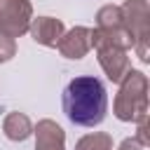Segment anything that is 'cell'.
I'll list each match as a JSON object with an SVG mask.
<instances>
[{"label": "cell", "instance_id": "obj_1", "mask_svg": "<svg viewBox=\"0 0 150 150\" xmlns=\"http://www.w3.org/2000/svg\"><path fill=\"white\" fill-rule=\"evenodd\" d=\"M63 110L73 124L80 127L101 124L108 110V96L103 82L91 75L70 80L63 91Z\"/></svg>", "mask_w": 150, "mask_h": 150}, {"label": "cell", "instance_id": "obj_2", "mask_svg": "<svg viewBox=\"0 0 150 150\" xmlns=\"http://www.w3.org/2000/svg\"><path fill=\"white\" fill-rule=\"evenodd\" d=\"M115 115L122 122H141L148 117V77L141 70H129L122 77L115 96Z\"/></svg>", "mask_w": 150, "mask_h": 150}, {"label": "cell", "instance_id": "obj_3", "mask_svg": "<svg viewBox=\"0 0 150 150\" xmlns=\"http://www.w3.org/2000/svg\"><path fill=\"white\" fill-rule=\"evenodd\" d=\"M122 19H124V28L131 35L134 49L138 52V56L143 61H148V16H150V7L145 0H127L122 7Z\"/></svg>", "mask_w": 150, "mask_h": 150}, {"label": "cell", "instance_id": "obj_4", "mask_svg": "<svg viewBox=\"0 0 150 150\" xmlns=\"http://www.w3.org/2000/svg\"><path fill=\"white\" fill-rule=\"evenodd\" d=\"M33 7L28 0H0V33L7 38H19L30 26Z\"/></svg>", "mask_w": 150, "mask_h": 150}, {"label": "cell", "instance_id": "obj_5", "mask_svg": "<svg viewBox=\"0 0 150 150\" xmlns=\"http://www.w3.org/2000/svg\"><path fill=\"white\" fill-rule=\"evenodd\" d=\"M96 52H98V63H101V68L105 70V75H108L112 82H122V77L131 70L127 49L103 47V49H96Z\"/></svg>", "mask_w": 150, "mask_h": 150}, {"label": "cell", "instance_id": "obj_6", "mask_svg": "<svg viewBox=\"0 0 150 150\" xmlns=\"http://www.w3.org/2000/svg\"><path fill=\"white\" fill-rule=\"evenodd\" d=\"M89 33H91V30L84 28V26H77V28L63 33L61 40H59V45H56L59 52H61L66 59H82V56L89 52V47H91Z\"/></svg>", "mask_w": 150, "mask_h": 150}, {"label": "cell", "instance_id": "obj_7", "mask_svg": "<svg viewBox=\"0 0 150 150\" xmlns=\"http://www.w3.org/2000/svg\"><path fill=\"white\" fill-rule=\"evenodd\" d=\"M66 134L54 120H40L35 127V150H66Z\"/></svg>", "mask_w": 150, "mask_h": 150}, {"label": "cell", "instance_id": "obj_8", "mask_svg": "<svg viewBox=\"0 0 150 150\" xmlns=\"http://www.w3.org/2000/svg\"><path fill=\"white\" fill-rule=\"evenodd\" d=\"M28 30H30L35 42H40L45 47H56L61 35H63V23L59 19H52V16H38L28 26Z\"/></svg>", "mask_w": 150, "mask_h": 150}, {"label": "cell", "instance_id": "obj_9", "mask_svg": "<svg viewBox=\"0 0 150 150\" xmlns=\"http://www.w3.org/2000/svg\"><path fill=\"white\" fill-rule=\"evenodd\" d=\"M2 131L9 141H26L30 136L33 127H30V120L23 112H9L2 122Z\"/></svg>", "mask_w": 150, "mask_h": 150}, {"label": "cell", "instance_id": "obj_10", "mask_svg": "<svg viewBox=\"0 0 150 150\" xmlns=\"http://www.w3.org/2000/svg\"><path fill=\"white\" fill-rule=\"evenodd\" d=\"M96 23L98 28H124V19H122V9L115 5H105L98 9L96 14Z\"/></svg>", "mask_w": 150, "mask_h": 150}, {"label": "cell", "instance_id": "obj_11", "mask_svg": "<svg viewBox=\"0 0 150 150\" xmlns=\"http://www.w3.org/2000/svg\"><path fill=\"white\" fill-rule=\"evenodd\" d=\"M75 150H112V138L110 134H101V131L87 134L77 141Z\"/></svg>", "mask_w": 150, "mask_h": 150}, {"label": "cell", "instance_id": "obj_12", "mask_svg": "<svg viewBox=\"0 0 150 150\" xmlns=\"http://www.w3.org/2000/svg\"><path fill=\"white\" fill-rule=\"evenodd\" d=\"M14 52H16V47H14V40L0 33V63L9 61V59L14 56Z\"/></svg>", "mask_w": 150, "mask_h": 150}, {"label": "cell", "instance_id": "obj_13", "mask_svg": "<svg viewBox=\"0 0 150 150\" xmlns=\"http://www.w3.org/2000/svg\"><path fill=\"white\" fill-rule=\"evenodd\" d=\"M120 150H143V145H141L136 138H127V141H122Z\"/></svg>", "mask_w": 150, "mask_h": 150}]
</instances>
